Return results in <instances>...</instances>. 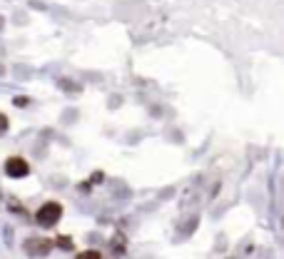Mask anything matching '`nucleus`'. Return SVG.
<instances>
[{"label": "nucleus", "mask_w": 284, "mask_h": 259, "mask_svg": "<svg viewBox=\"0 0 284 259\" xmlns=\"http://www.w3.org/2000/svg\"><path fill=\"white\" fill-rule=\"evenodd\" d=\"M60 217H62V207L57 202H45L35 214V220H38L40 227H55L60 222Z\"/></svg>", "instance_id": "nucleus-1"}, {"label": "nucleus", "mask_w": 284, "mask_h": 259, "mask_svg": "<svg viewBox=\"0 0 284 259\" xmlns=\"http://www.w3.org/2000/svg\"><path fill=\"white\" fill-rule=\"evenodd\" d=\"M5 172H8V177H25L28 172H30V165L25 162V157H8L5 160Z\"/></svg>", "instance_id": "nucleus-2"}, {"label": "nucleus", "mask_w": 284, "mask_h": 259, "mask_svg": "<svg viewBox=\"0 0 284 259\" xmlns=\"http://www.w3.org/2000/svg\"><path fill=\"white\" fill-rule=\"evenodd\" d=\"M77 257H80V259H100L102 254H100V252H82V254H77Z\"/></svg>", "instance_id": "nucleus-3"}, {"label": "nucleus", "mask_w": 284, "mask_h": 259, "mask_svg": "<svg viewBox=\"0 0 284 259\" xmlns=\"http://www.w3.org/2000/svg\"><path fill=\"white\" fill-rule=\"evenodd\" d=\"M5 130H8V117L0 112V132H5Z\"/></svg>", "instance_id": "nucleus-4"}]
</instances>
